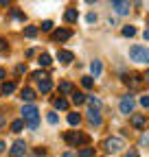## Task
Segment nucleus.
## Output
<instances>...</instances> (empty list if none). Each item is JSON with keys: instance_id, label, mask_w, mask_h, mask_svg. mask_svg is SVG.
Here are the masks:
<instances>
[{"instance_id": "4c0bfd02", "label": "nucleus", "mask_w": 149, "mask_h": 157, "mask_svg": "<svg viewBox=\"0 0 149 157\" xmlns=\"http://www.w3.org/2000/svg\"><path fill=\"white\" fill-rule=\"evenodd\" d=\"M5 74H7V72H5V68H0V81L5 78Z\"/></svg>"}, {"instance_id": "4468645a", "label": "nucleus", "mask_w": 149, "mask_h": 157, "mask_svg": "<svg viewBox=\"0 0 149 157\" xmlns=\"http://www.w3.org/2000/svg\"><path fill=\"white\" fill-rule=\"evenodd\" d=\"M20 98H22V101H26V103H31V101H35V92L29 90V87H24V90L20 92Z\"/></svg>"}, {"instance_id": "7ed1b4c3", "label": "nucleus", "mask_w": 149, "mask_h": 157, "mask_svg": "<svg viewBox=\"0 0 149 157\" xmlns=\"http://www.w3.org/2000/svg\"><path fill=\"white\" fill-rule=\"evenodd\" d=\"M64 140H66L70 146H79V144H86V142H88V135L81 133V131H68V133L64 135Z\"/></svg>"}, {"instance_id": "a211bd4d", "label": "nucleus", "mask_w": 149, "mask_h": 157, "mask_svg": "<svg viewBox=\"0 0 149 157\" xmlns=\"http://www.w3.org/2000/svg\"><path fill=\"white\" fill-rule=\"evenodd\" d=\"M88 120H90L92 124H101V116L97 113V109H90V111H88Z\"/></svg>"}, {"instance_id": "b1692460", "label": "nucleus", "mask_w": 149, "mask_h": 157, "mask_svg": "<svg viewBox=\"0 0 149 157\" xmlns=\"http://www.w3.org/2000/svg\"><path fill=\"white\" fill-rule=\"evenodd\" d=\"M37 35V26H26L24 29V37H35Z\"/></svg>"}, {"instance_id": "6e6552de", "label": "nucleus", "mask_w": 149, "mask_h": 157, "mask_svg": "<svg viewBox=\"0 0 149 157\" xmlns=\"http://www.w3.org/2000/svg\"><path fill=\"white\" fill-rule=\"evenodd\" d=\"M70 29H57V31H55L53 33V39H55V42H66V39H70Z\"/></svg>"}, {"instance_id": "6ab92c4d", "label": "nucleus", "mask_w": 149, "mask_h": 157, "mask_svg": "<svg viewBox=\"0 0 149 157\" xmlns=\"http://www.w3.org/2000/svg\"><path fill=\"white\" fill-rule=\"evenodd\" d=\"M59 92H62V94H72L74 87H72L70 81H64V83H59Z\"/></svg>"}, {"instance_id": "412c9836", "label": "nucleus", "mask_w": 149, "mask_h": 157, "mask_svg": "<svg viewBox=\"0 0 149 157\" xmlns=\"http://www.w3.org/2000/svg\"><path fill=\"white\" fill-rule=\"evenodd\" d=\"M92 109H101V101H99V98L97 96H88V101H86Z\"/></svg>"}, {"instance_id": "2eb2a0df", "label": "nucleus", "mask_w": 149, "mask_h": 157, "mask_svg": "<svg viewBox=\"0 0 149 157\" xmlns=\"http://www.w3.org/2000/svg\"><path fill=\"white\" fill-rule=\"evenodd\" d=\"M101 70H103L101 61H99V59H95V61L90 63V72H92V76H99V74H101Z\"/></svg>"}, {"instance_id": "0eeeda50", "label": "nucleus", "mask_w": 149, "mask_h": 157, "mask_svg": "<svg viewBox=\"0 0 149 157\" xmlns=\"http://www.w3.org/2000/svg\"><path fill=\"white\" fill-rule=\"evenodd\" d=\"M24 153H26V144H24L22 140L13 142V146H11V157H22Z\"/></svg>"}, {"instance_id": "79ce46f5", "label": "nucleus", "mask_w": 149, "mask_h": 157, "mask_svg": "<svg viewBox=\"0 0 149 157\" xmlns=\"http://www.w3.org/2000/svg\"><path fill=\"white\" fill-rule=\"evenodd\" d=\"M88 2H95V0H88Z\"/></svg>"}, {"instance_id": "e433bc0d", "label": "nucleus", "mask_w": 149, "mask_h": 157, "mask_svg": "<svg viewBox=\"0 0 149 157\" xmlns=\"http://www.w3.org/2000/svg\"><path fill=\"white\" fill-rule=\"evenodd\" d=\"M5 122H7V118H5V113H0V127H2Z\"/></svg>"}, {"instance_id": "a19ab883", "label": "nucleus", "mask_w": 149, "mask_h": 157, "mask_svg": "<svg viewBox=\"0 0 149 157\" xmlns=\"http://www.w3.org/2000/svg\"><path fill=\"white\" fill-rule=\"evenodd\" d=\"M145 81H149V70H147V72H145Z\"/></svg>"}, {"instance_id": "423d86ee", "label": "nucleus", "mask_w": 149, "mask_h": 157, "mask_svg": "<svg viewBox=\"0 0 149 157\" xmlns=\"http://www.w3.org/2000/svg\"><path fill=\"white\" fill-rule=\"evenodd\" d=\"M129 0H112V7H114V11L119 13V15H125V13H129Z\"/></svg>"}, {"instance_id": "1a4fd4ad", "label": "nucleus", "mask_w": 149, "mask_h": 157, "mask_svg": "<svg viewBox=\"0 0 149 157\" xmlns=\"http://www.w3.org/2000/svg\"><path fill=\"white\" fill-rule=\"evenodd\" d=\"M57 59H59L62 63H72L74 61V55L70 50H57Z\"/></svg>"}, {"instance_id": "c85d7f7f", "label": "nucleus", "mask_w": 149, "mask_h": 157, "mask_svg": "<svg viewBox=\"0 0 149 157\" xmlns=\"http://www.w3.org/2000/svg\"><path fill=\"white\" fill-rule=\"evenodd\" d=\"M42 31H53V22H50V20H44V22H42Z\"/></svg>"}, {"instance_id": "ea45409f", "label": "nucleus", "mask_w": 149, "mask_h": 157, "mask_svg": "<svg viewBox=\"0 0 149 157\" xmlns=\"http://www.w3.org/2000/svg\"><path fill=\"white\" fill-rule=\"evenodd\" d=\"M5 148H7V146H5V142H2V140H0V153H2Z\"/></svg>"}, {"instance_id": "5701e85b", "label": "nucleus", "mask_w": 149, "mask_h": 157, "mask_svg": "<svg viewBox=\"0 0 149 157\" xmlns=\"http://www.w3.org/2000/svg\"><path fill=\"white\" fill-rule=\"evenodd\" d=\"M37 61H40V66H44V68H48V66L53 63V59H50L48 55H40V59H37Z\"/></svg>"}, {"instance_id": "7c9ffc66", "label": "nucleus", "mask_w": 149, "mask_h": 157, "mask_svg": "<svg viewBox=\"0 0 149 157\" xmlns=\"http://www.w3.org/2000/svg\"><path fill=\"white\" fill-rule=\"evenodd\" d=\"M140 105H143V107H149V94L140 96Z\"/></svg>"}, {"instance_id": "393cba45", "label": "nucleus", "mask_w": 149, "mask_h": 157, "mask_svg": "<svg viewBox=\"0 0 149 157\" xmlns=\"http://www.w3.org/2000/svg\"><path fill=\"white\" fill-rule=\"evenodd\" d=\"M123 35L125 37H134L136 35V29L134 26H123Z\"/></svg>"}, {"instance_id": "ddd939ff", "label": "nucleus", "mask_w": 149, "mask_h": 157, "mask_svg": "<svg viewBox=\"0 0 149 157\" xmlns=\"http://www.w3.org/2000/svg\"><path fill=\"white\" fill-rule=\"evenodd\" d=\"M70 96H72V103L77 105V107H79V105H83V103L88 101V96H86V94H81V92H72Z\"/></svg>"}, {"instance_id": "cd10ccee", "label": "nucleus", "mask_w": 149, "mask_h": 157, "mask_svg": "<svg viewBox=\"0 0 149 157\" xmlns=\"http://www.w3.org/2000/svg\"><path fill=\"white\" fill-rule=\"evenodd\" d=\"M46 120H48L50 124H57V122H59V118H57V113H48V116H46Z\"/></svg>"}, {"instance_id": "58836bf2", "label": "nucleus", "mask_w": 149, "mask_h": 157, "mask_svg": "<svg viewBox=\"0 0 149 157\" xmlns=\"http://www.w3.org/2000/svg\"><path fill=\"white\" fill-rule=\"evenodd\" d=\"M145 39H147V42H149V26L145 29Z\"/></svg>"}, {"instance_id": "bb28decb", "label": "nucleus", "mask_w": 149, "mask_h": 157, "mask_svg": "<svg viewBox=\"0 0 149 157\" xmlns=\"http://www.w3.org/2000/svg\"><path fill=\"white\" fill-rule=\"evenodd\" d=\"M81 85H83L86 90H90V87H92V76H83V78H81Z\"/></svg>"}, {"instance_id": "f704fd0d", "label": "nucleus", "mask_w": 149, "mask_h": 157, "mask_svg": "<svg viewBox=\"0 0 149 157\" xmlns=\"http://www.w3.org/2000/svg\"><path fill=\"white\" fill-rule=\"evenodd\" d=\"M0 52H7V42L5 39H0Z\"/></svg>"}, {"instance_id": "f8f14e48", "label": "nucleus", "mask_w": 149, "mask_h": 157, "mask_svg": "<svg viewBox=\"0 0 149 157\" xmlns=\"http://www.w3.org/2000/svg\"><path fill=\"white\" fill-rule=\"evenodd\" d=\"M13 92H15V83H13V81H9V83L5 81L2 85H0V94H5V96H9V94H13Z\"/></svg>"}, {"instance_id": "20e7f679", "label": "nucleus", "mask_w": 149, "mask_h": 157, "mask_svg": "<svg viewBox=\"0 0 149 157\" xmlns=\"http://www.w3.org/2000/svg\"><path fill=\"white\" fill-rule=\"evenodd\" d=\"M103 148L107 153H119V151L125 148V142H123V137H107L105 144H103Z\"/></svg>"}, {"instance_id": "c9c22d12", "label": "nucleus", "mask_w": 149, "mask_h": 157, "mask_svg": "<svg viewBox=\"0 0 149 157\" xmlns=\"http://www.w3.org/2000/svg\"><path fill=\"white\" fill-rule=\"evenodd\" d=\"M11 2H13V0H0V5H2V7H9Z\"/></svg>"}, {"instance_id": "f03ea898", "label": "nucleus", "mask_w": 149, "mask_h": 157, "mask_svg": "<svg viewBox=\"0 0 149 157\" xmlns=\"http://www.w3.org/2000/svg\"><path fill=\"white\" fill-rule=\"evenodd\" d=\"M129 57L136 63H149V50L145 46H132L129 48Z\"/></svg>"}, {"instance_id": "39448f33", "label": "nucleus", "mask_w": 149, "mask_h": 157, "mask_svg": "<svg viewBox=\"0 0 149 157\" xmlns=\"http://www.w3.org/2000/svg\"><path fill=\"white\" fill-rule=\"evenodd\" d=\"M119 109H121V113H132L134 111V98L129 96V94H125L123 98H121V103H119Z\"/></svg>"}, {"instance_id": "473e14b6", "label": "nucleus", "mask_w": 149, "mask_h": 157, "mask_svg": "<svg viewBox=\"0 0 149 157\" xmlns=\"http://www.w3.org/2000/svg\"><path fill=\"white\" fill-rule=\"evenodd\" d=\"M125 157H138V151H136V148H129V151L125 153Z\"/></svg>"}, {"instance_id": "a878e982", "label": "nucleus", "mask_w": 149, "mask_h": 157, "mask_svg": "<svg viewBox=\"0 0 149 157\" xmlns=\"http://www.w3.org/2000/svg\"><path fill=\"white\" fill-rule=\"evenodd\" d=\"M79 157H95V148H81Z\"/></svg>"}, {"instance_id": "9b49d317", "label": "nucleus", "mask_w": 149, "mask_h": 157, "mask_svg": "<svg viewBox=\"0 0 149 157\" xmlns=\"http://www.w3.org/2000/svg\"><path fill=\"white\" fill-rule=\"evenodd\" d=\"M37 87H40L42 94H48L53 90V81H50V78H42V81H37Z\"/></svg>"}, {"instance_id": "dca6fc26", "label": "nucleus", "mask_w": 149, "mask_h": 157, "mask_svg": "<svg viewBox=\"0 0 149 157\" xmlns=\"http://www.w3.org/2000/svg\"><path fill=\"white\" fill-rule=\"evenodd\" d=\"M132 124H134L136 129H143V127H145V116L134 113V116H132Z\"/></svg>"}, {"instance_id": "c756f323", "label": "nucleus", "mask_w": 149, "mask_h": 157, "mask_svg": "<svg viewBox=\"0 0 149 157\" xmlns=\"http://www.w3.org/2000/svg\"><path fill=\"white\" fill-rule=\"evenodd\" d=\"M11 15H13L15 20H24V13H22V11H18V9H13V11H11Z\"/></svg>"}, {"instance_id": "2f4dec72", "label": "nucleus", "mask_w": 149, "mask_h": 157, "mask_svg": "<svg viewBox=\"0 0 149 157\" xmlns=\"http://www.w3.org/2000/svg\"><path fill=\"white\" fill-rule=\"evenodd\" d=\"M15 72H18V74H24V72H26V63H20V66L15 68Z\"/></svg>"}, {"instance_id": "f257e3e1", "label": "nucleus", "mask_w": 149, "mask_h": 157, "mask_svg": "<svg viewBox=\"0 0 149 157\" xmlns=\"http://www.w3.org/2000/svg\"><path fill=\"white\" fill-rule=\"evenodd\" d=\"M22 120L31 129H37V124H40V111H37L35 105H24L22 107Z\"/></svg>"}, {"instance_id": "9d476101", "label": "nucleus", "mask_w": 149, "mask_h": 157, "mask_svg": "<svg viewBox=\"0 0 149 157\" xmlns=\"http://www.w3.org/2000/svg\"><path fill=\"white\" fill-rule=\"evenodd\" d=\"M64 20L68 24H74L79 20V13H77V9H66V13H64Z\"/></svg>"}, {"instance_id": "4be33fe9", "label": "nucleus", "mask_w": 149, "mask_h": 157, "mask_svg": "<svg viewBox=\"0 0 149 157\" xmlns=\"http://www.w3.org/2000/svg\"><path fill=\"white\" fill-rule=\"evenodd\" d=\"M22 129H24V120H13L11 122V131L13 133H20Z\"/></svg>"}, {"instance_id": "f3484780", "label": "nucleus", "mask_w": 149, "mask_h": 157, "mask_svg": "<svg viewBox=\"0 0 149 157\" xmlns=\"http://www.w3.org/2000/svg\"><path fill=\"white\" fill-rule=\"evenodd\" d=\"M53 105H55V109H62V111H66L68 109V101H66V98H55V101H53Z\"/></svg>"}, {"instance_id": "aec40b11", "label": "nucleus", "mask_w": 149, "mask_h": 157, "mask_svg": "<svg viewBox=\"0 0 149 157\" xmlns=\"http://www.w3.org/2000/svg\"><path fill=\"white\" fill-rule=\"evenodd\" d=\"M79 122H81V116L79 113H68V124L70 127H77Z\"/></svg>"}, {"instance_id": "72a5a7b5", "label": "nucleus", "mask_w": 149, "mask_h": 157, "mask_svg": "<svg viewBox=\"0 0 149 157\" xmlns=\"http://www.w3.org/2000/svg\"><path fill=\"white\" fill-rule=\"evenodd\" d=\"M86 20L92 24V22H97V15H95V13H88V17H86Z\"/></svg>"}]
</instances>
